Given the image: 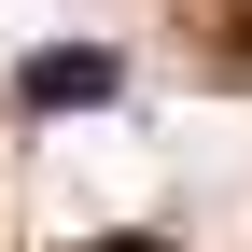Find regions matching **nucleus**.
I'll list each match as a JSON object with an SVG mask.
<instances>
[{
  "mask_svg": "<svg viewBox=\"0 0 252 252\" xmlns=\"http://www.w3.org/2000/svg\"><path fill=\"white\" fill-rule=\"evenodd\" d=\"M14 98H28V112H98V98H126V56L56 42V56H28V70H14Z\"/></svg>",
  "mask_w": 252,
  "mask_h": 252,
  "instance_id": "obj_1",
  "label": "nucleus"
},
{
  "mask_svg": "<svg viewBox=\"0 0 252 252\" xmlns=\"http://www.w3.org/2000/svg\"><path fill=\"white\" fill-rule=\"evenodd\" d=\"M224 70H252V14H224Z\"/></svg>",
  "mask_w": 252,
  "mask_h": 252,
  "instance_id": "obj_2",
  "label": "nucleus"
}]
</instances>
